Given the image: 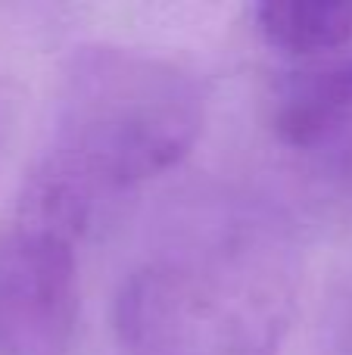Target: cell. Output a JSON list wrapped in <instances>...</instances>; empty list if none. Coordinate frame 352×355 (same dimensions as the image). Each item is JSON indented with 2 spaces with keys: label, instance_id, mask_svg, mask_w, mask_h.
<instances>
[{
  "label": "cell",
  "instance_id": "obj_1",
  "mask_svg": "<svg viewBox=\"0 0 352 355\" xmlns=\"http://www.w3.org/2000/svg\"><path fill=\"white\" fill-rule=\"evenodd\" d=\"M203 122V87L178 62L116 44L78 47L12 212L81 240L112 202L172 172Z\"/></svg>",
  "mask_w": 352,
  "mask_h": 355
},
{
  "label": "cell",
  "instance_id": "obj_2",
  "mask_svg": "<svg viewBox=\"0 0 352 355\" xmlns=\"http://www.w3.org/2000/svg\"><path fill=\"white\" fill-rule=\"evenodd\" d=\"M299 259L259 215L172 234L122 277L112 324L128 355H278L293 324Z\"/></svg>",
  "mask_w": 352,
  "mask_h": 355
},
{
  "label": "cell",
  "instance_id": "obj_3",
  "mask_svg": "<svg viewBox=\"0 0 352 355\" xmlns=\"http://www.w3.org/2000/svg\"><path fill=\"white\" fill-rule=\"evenodd\" d=\"M81 312L78 237L12 212L0 225V355H72Z\"/></svg>",
  "mask_w": 352,
  "mask_h": 355
},
{
  "label": "cell",
  "instance_id": "obj_4",
  "mask_svg": "<svg viewBox=\"0 0 352 355\" xmlns=\"http://www.w3.org/2000/svg\"><path fill=\"white\" fill-rule=\"evenodd\" d=\"M256 31L287 62L343 53L352 50V0H265Z\"/></svg>",
  "mask_w": 352,
  "mask_h": 355
}]
</instances>
